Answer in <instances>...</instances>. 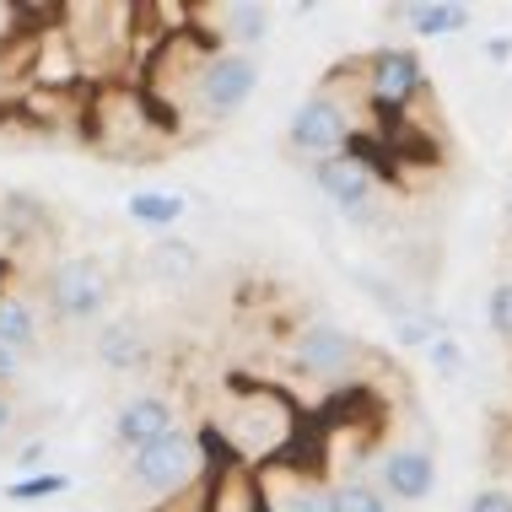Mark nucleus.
I'll return each mask as SVG.
<instances>
[{
  "label": "nucleus",
  "instance_id": "obj_1",
  "mask_svg": "<svg viewBox=\"0 0 512 512\" xmlns=\"http://www.w3.org/2000/svg\"><path fill=\"white\" fill-rule=\"evenodd\" d=\"M211 432L221 437L232 464L243 469H265L281 459H297V437H302V405L281 383H254V378H232L216 399Z\"/></svg>",
  "mask_w": 512,
  "mask_h": 512
},
{
  "label": "nucleus",
  "instance_id": "obj_2",
  "mask_svg": "<svg viewBox=\"0 0 512 512\" xmlns=\"http://www.w3.org/2000/svg\"><path fill=\"white\" fill-rule=\"evenodd\" d=\"M205 475H211V469H205L195 426H178V432L146 442V448H135V453H124V480H130L135 491H146V496H162V502L200 491Z\"/></svg>",
  "mask_w": 512,
  "mask_h": 512
},
{
  "label": "nucleus",
  "instance_id": "obj_3",
  "mask_svg": "<svg viewBox=\"0 0 512 512\" xmlns=\"http://www.w3.org/2000/svg\"><path fill=\"white\" fill-rule=\"evenodd\" d=\"M108 302H114V275L98 254H65L44 270V308L54 324L92 329L108 318Z\"/></svg>",
  "mask_w": 512,
  "mask_h": 512
},
{
  "label": "nucleus",
  "instance_id": "obj_4",
  "mask_svg": "<svg viewBox=\"0 0 512 512\" xmlns=\"http://www.w3.org/2000/svg\"><path fill=\"white\" fill-rule=\"evenodd\" d=\"M254 92H259V60L254 54H238V49L216 44L200 60L184 103H189V114H195L200 124H227V119H238L243 108L254 103Z\"/></svg>",
  "mask_w": 512,
  "mask_h": 512
},
{
  "label": "nucleus",
  "instance_id": "obj_5",
  "mask_svg": "<svg viewBox=\"0 0 512 512\" xmlns=\"http://www.w3.org/2000/svg\"><path fill=\"white\" fill-rule=\"evenodd\" d=\"M313 189L335 205V216H345L351 227H378L383 221V173L372 168L362 151H340V157L308 162Z\"/></svg>",
  "mask_w": 512,
  "mask_h": 512
},
{
  "label": "nucleus",
  "instance_id": "obj_6",
  "mask_svg": "<svg viewBox=\"0 0 512 512\" xmlns=\"http://www.w3.org/2000/svg\"><path fill=\"white\" fill-rule=\"evenodd\" d=\"M286 146L308 162L340 157V151L356 146V108L340 98V81H324L297 103V114L286 119Z\"/></svg>",
  "mask_w": 512,
  "mask_h": 512
},
{
  "label": "nucleus",
  "instance_id": "obj_7",
  "mask_svg": "<svg viewBox=\"0 0 512 512\" xmlns=\"http://www.w3.org/2000/svg\"><path fill=\"white\" fill-rule=\"evenodd\" d=\"M356 87L378 114H410L432 81H426V60L410 44H378L356 65Z\"/></svg>",
  "mask_w": 512,
  "mask_h": 512
},
{
  "label": "nucleus",
  "instance_id": "obj_8",
  "mask_svg": "<svg viewBox=\"0 0 512 512\" xmlns=\"http://www.w3.org/2000/svg\"><path fill=\"white\" fill-rule=\"evenodd\" d=\"M367 345L351 335V329L329 324V318H313L302 324L292 345H286V367L302 372V378H318V383H345L356 367H362Z\"/></svg>",
  "mask_w": 512,
  "mask_h": 512
},
{
  "label": "nucleus",
  "instance_id": "obj_9",
  "mask_svg": "<svg viewBox=\"0 0 512 512\" xmlns=\"http://www.w3.org/2000/svg\"><path fill=\"white\" fill-rule=\"evenodd\" d=\"M254 475H259V512H329V480L302 459L265 464Z\"/></svg>",
  "mask_w": 512,
  "mask_h": 512
},
{
  "label": "nucleus",
  "instance_id": "obj_10",
  "mask_svg": "<svg viewBox=\"0 0 512 512\" xmlns=\"http://www.w3.org/2000/svg\"><path fill=\"white\" fill-rule=\"evenodd\" d=\"M372 486L383 491V502H405V507L432 502V491H437V453L432 448H415V442H394V448L378 453V480H372Z\"/></svg>",
  "mask_w": 512,
  "mask_h": 512
},
{
  "label": "nucleus",
  "instance_id": "obj_11",
  "mask_svg": "<svg viewBox=\"0 0 512 512\" xmlns=\"http://www.w3.org/2000/svg\"><path fill=\"white\" fill-rule=\"evenodd\" d=\"M27 81H33L38 92H54V98H65V92H81L87 81H81V65H76V49H71V38H65V27L60 17L44 22L33 33V49H27Z\"/></svg>",
  "mask_w": 512,
  "mask_h": 512
},
{
  "label": "nucleus",
  "instance_id": "obj_12",
  "mask_svg": "<svg viewBox=\"0 0 512 512\" xmlns=\"http://www.w3.org/2000/svg\"><path fill=\"white\" fill-rule=\"evenodd\" d=\"M184 426V415H178V405L168 394H157V389H146V394H130L124 405L114 410V442L124 453H135V448H146V442H157V437H168Z\"/></svg>",
  "mask_w": 512,
  "mask_h": 512
},
{
  "label": "nucleus",
  "instance_id": "obj_13",
  "mask_svg": "<svg viewBox=\"0 0 512 512\" xmlns=\"http://www.w3.org/2000/svg\"><path fill=\"white\" fill-rule=\"evenodd\" d=\"M92 356H98V367L130 378V372L151 367V335L135 324V318H103L98 335H92Z\"/></svg>",
  "mask_w": 512,
  "mask_h": 512
},
{
  "label": "nucleus",
  "instance_id": "obj_14",
  "mask_svg": "<svg viewBox=\"0 0 512 512\" xmlns=\"http://www.w3.org/2000/svg\"><path fill=\"white\" fill-rule=\"evenodd\" d=\"M216 17V44L221 49H238V54H254L259 44L270 38V6H259V0H227V6L211 11Z\"/></svg>",
  "mask_w": 512,
  "mask_h": 512
},
{
  "label": "nucleus",
  "instance_id": "obj_15",
  "mask_svg": "<svg viewBox=\"0 0 512 512\" xmlns=\"http://www.w3.org/2000/svg\"><path fill=\"white\" fill-rule=\"evenodd\" d=\"M0 345L27 356V362L44 351V318H38L33 297L11 292V286H0Z\"/></svg>",
  "mask_w": 512,
  "mask_h": 512
},
{
  "label": "nucleus",
  "instance_id": "obj_16",
  "mask_svg": "<svg viewBox=\"0 0 512 512\" xmlns=\"http://www.w3.org/2000/svg\"><path fill=\"white\" fill-rule=\"evenodd\" d=\"M394 17L405 22L410 38H453V33H464V27L475 22V11H469L464 0H410V6H399Z\"/></svg>",
  "mask_w": 512,
  "mask_h": 512
},
{
  "label": "nucleus",
  "instance_id": "obj_17",
  "mask_svg": "<svg viewBox=\"0 0 512 512\" xmlns=\"http://www.w3.org/2000/svg\"><path fill=\"white\" fill-rule=\"evenodd\" d=\"M205 512H259V475L243 464H227L205 475Z\"/></svg>",
  "mask_w": 512,
  "mask_h": 512
},
{
  "label": "nucleus",
  "instance_id": "obj_18",
  "mask_svg": "<svg viewBox=\"0 0 512 512\" xmlns=\"http://www.w3.org/2000/svg\"><path fill=\"white\" fill-rule=\"evenodd\" d=\"M184 195L178 189H135L130 200H124V216L135 221V227H151V232H168L184 221Z\"/></svg>",
  "mask_w": 512,
  "mask_h": 512
},
{
  "label": "nucleus",
  "instance_id": "obj_19",
  "mask_svg": "<svg viewBox=\"0 0 512 512\" xmlns=\"http://www.w3.org/2000/svg\"><path fill=\"white\" fill-rule=\"evenodd\" d=\"M146 270H151V281L178 286V281H189V275L200 270V248L184 243V238H162V243L146 248Z\"/></svg>",
  "mask_w": 512,
  "mask_h": 512
},
{
  "label": "nucleus",
  "instance_id": "obj_20",
  "mask_svg": "<svg viewBox=\"0 0 512 512\" xmlns=\"http://www.w3.org/2000/svg\"><path fill=\"white\" fill-rule=\"evenodd\" d=\"M49 227V205L33 195H6L0 200V238L6 243H27L33 232Z\"/></svg>",
  "mask_w": 512,
  "mask_h": 512
},
{
  "label": "nucleus",
  "instance_id": "obj_21",
  "mask_svg": "<svg viewBox=\"0 0 512 512\" xmlns=\"http://www.w3.org/2000/svg\"><path fill=\"white\" fill-rule=\"evenodd\" d=\"M329 512H389V502H383V491L372 480L340 475V480H329Z\"/></svg>",
  "mask_w": 512,
  "mask_h": 512
},
{
  "label": "nucleus",
  "instance_id": "obj_22",
  "mask_svg": "<svg viewBox=\"0 0 512 512\" xmlns=\"http://www.w3.org/2000/svg\"><path fill=\"white\" fill-rule=\"evenodd\" d=\"M351 281H356V286H367V302H372V308H378L383 318H389V324H399V318H410V313H415V302H410L405 292H399L394 281H383V275H372V270H351Z\"/></svg>",
  "mask_w": 512,
  "mask_h": 512
},
{
  "label": "nucleus",
  "instance_id": "obj_23",
  "mask_svg": "<svg viewBox=\"0 0 512 512\" xmlns=\"http://www.w3.org/2000/svg\"><path fill=\"white\" fill-rule=\"evenodd\" d=\"M71 491V475H60V469H38V475H22L6 486V502H54V496Z\"/></svg>",
  "mask_w": 512,
  "mask_h": 512
},
{
  "label": "nucleus",
  "instance_id": "obj_24",
  "mask_svg": "<svg viewBox=\"0 0 512 512\" xmlns=\"http://www.w3.org/2000/svg\"><path fill=\"white\" fill-rule=\"evenodd\" d=\"M389 329H394V345H399V351H432V340L448 335V329H442V318L421 313V308H415L410 318H399V324H389Z\"/></svg>",
  "mask_w": 512,
  "mask_h": 512
},
{
  "label": "nucleus",
  "instance_id": "obj_25",
  "mask_svg": "<svg viewBox=\"0 0 512 512\" xmlns=\"http://www.w3.org/2000/svg\"><path fill=\"white\" fill-rule=\"evenodd\" d=\"M486 324H491V335H496V340H507V345H512V275L491 286V297H486Z\"/></svg>",
  "mask_w": 512,
  "mask_h": 512
},
{
  "label": "nucleus",
  "instance_id": "obj_26",
  "mask_svg": "<svg viewBox=\"0 0 512 512\" xmlns=\"http://www.w3.org/2000/svg\"><path fill=\"white\" fill-rule=\"evenodd\" d=\"M426 356H432V367H437V378H459V372H464V351H459V340H453V335H442V340H432V351H426Z\"/></svg>",
  "mask_w": 512,
  "mask_h": 512
},
{
  "label": "nucleus",
  "instance_id": "obj_27",
  "mask_svg": "<svg viewBox=\"0 0 512 512\" xmlns=\"http://www.w3.org/2000/svg\"><path fill=\"white\" fill-rule=\"evenodd\" d=\"M464 512H512V491H507V486H486V491L469 496Z\"/></svg>",
  "mask_w": 512,
  "mask_h": 512
},
{
  "label": "nucleus",
  "instance_id": "obj_28",
  "mask_svg": "<svg viewBox=\"0 0 512 512\" xmlns=\"http://www.w3.org/2000/svg\"><path fill=\"white\" fill-rule=\"evenodd\" d=\"M22 378H27V356H17V351H6V345H0V394H11Z\"/></svg>",
  "mask_w": 512,
  "mask_h": 512
},
{
  "label": "nucleus",
  "instance_id": "obj_29",
  "mask_svg": "<svg viewBox=\"0 0 512 512\" xmlns=\"http://www.w3.org/2000/svg\"><path fill=\"white\" fill-rule=\"evenodd\" d=\"M151 512H205V491L173 496V502H162V507H151Z\"/></svg>",
  "mask_w": 512,
  "mask_h": 512
},
{
  "label": "nucleus",
  "instance_id": "obj_30",
  "mask_svg": "<svg viewBox=\"0 0 512 512\" xmlns=\"http://www.w3.org/2000/svg\"><path fill=\"white\" fill-rule=\"evenodd\" d=\"M44 442H27V448L17 453V469H22V475H38V464H44Z\"/></svg>",
  "mask_w": 512,
  "mask_h": 512
},
{
  "label": "nucleus",
  "instance_id": "obj_31",
  "mask_svg": "<svg viewBox=\"0 0 512 512\" xmlns=\"http://www.w3.org/2000/svg\"><path fill=\"white\" fill-rule=\"evenodd\" d=\"M11 432H17V399L0 394V442H6Z\"/></svg>",
  "mask_w": 512,
  "mask_h": 512
},
{
  "label": "nucleus",
  "instance_id": "obj_32",
  "mask_svg": "<svg viewBox=\"0 0 512 512\" xmlns=\"http://www.w3.org/2000/svg\"><path fill=\"white\" fill-rule=\"evenodd\" d=\"M486 60H512V38H491V44H486Z\"/></svg>",
  "mask_w": 512,
  "mask_h": 512
},
{
  "label": "nucleus",
  "instance_id": "obj_33",
  "mask_svg": "<svg viewBox=\"0 0 512 512\" xmlns=\"http://www.w3.org/2000/svg\"><path fill=\"white\" fill-rule=\"evenodd\" d=\"M507 216H512V200H507Z\"/></svg>",
  "mask_w": 512,
  "mask_h": 512
}]
</instances>
